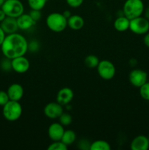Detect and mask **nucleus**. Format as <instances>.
Wrapping results in <instances>:
<instances>
[{"label": "nucleus", "mask_w": 149, "mask_h": 150, "mask_svg": "<svg viewBox=\"0 0 149 150\" xmlns=\"http://www.w3.org/2000/svg\"><path fill=\"white\" fill-rule=\"evenodd\" d=\"M28 41L23 35L18 33L9 34L1 45L3 55L9 59L24 56L28 51Z\"/></svg>", "instance_id": "obj_1"}, {"label": "nucleus", "mask_w": 149, "mask_h": 150, "mask_svg": "<svg viewBox=\"0 0 149 150\" xmlns=\"http://www.w3.org/2000/svg\"><path fill=\"white\" fill-rule=\"evenodd\" d=\"M144 10V3L142 0H126L123 7L124 16L129 20L141 16Z\"/></svg>", "instance_id": "obj_2"}, {"label": "nucleus", "mask_w": 149, "mask_h": 150, "mask_svg": "<svg viewBox=\"0 0 149 150\" xmlns=\"http://www.w3.org/2000/svg\"><path fill=\"white\" fill-rule=\"evenodd\" d=\"M47 26L54 32H61L67 27V19L62 13H50L46 18Z\"/></svg>", "instance_id": "obj_3"}, {"label": "nucleus", "mask_w": 149, "mask_h": 150, "mask_svg": "<svg viewBox=\"0 0 149 150\" xmlns=\"http://www.w3.org/2000/svg\"><path fill=\"white\" fill-rule=\"evenodd\" d=\"M23 108L19 101L9 100L3 106L2 114L4 118L10 122L17 121L22 115Z\"/></svg>", "instance_id": "obj_4"}, {"label": "nucleus", "mask_w": 149, "mask_h": 150, "mask_svg": "<svg viewBox=\"0 0 149 150\" xmlns=\"http://www.w3.org/2000/svg\"><path fill=\"white\" fill-rule=\"evenodd\" d=\"M8 17H18L24 13V6L20 0H5L1 7Z\"/></svg>", "instance_id": "obj_5"}, {"label": "nucleus", "mask_w": 149, "mask_h": 150, "mask_svg": "<svg viewBox=\"0 0 149 150\" xmlns=\"http://www.w3.org/2000/svg\"><path fill=\"white\" fill-rule=\"evenodd\" d=\"M129 30L135 35H143L149 32V21L143 16L130 20Z\"/></svg>", "instance_id": "obj_6"}, {"label": "nucleus", "mask_w": 149, "mask_h": 150, "mask_svg": "<svg viewBox=\"0 0 149 150\" xmlns=\"http://www.w3.org/2000/svg\"><path fill=\"white\" fill-rule=\"evenodd\" d=\"M96 69L99 76L104 80H111L115 75V65L109 60L105 59L99 61Z\"/></svg>", "instance_id": "obj_7"}, {"label": "nucleus", "mask_w": 149, "mask_h": 150, "mask_svg": "<svg viewBox=\"0 0 149 150\" xmlns=\"http://www.w3.org/2000/svg\"><path fill=\"white\" fill-rule=\"evenodd\" d=\"M129 80L130 83L134 87L140 88L147 82L148 73L140 69H133L129 75Z\"/></svg>", "instance_id": "obj_8"}, {"label": "nucleus", "mask_w": 149, "mask_h": 150, "mask_svg": "<svg viewBox=\"0 0 149 150\" xmlns=\"http://www.w3.org/2000/svg\"><path fill=\"white\" fill-rule=\"evenodd\" d=\"M44 114L45 117L51 120H55L58 118L64 112L63 105L58 102L48 103L44 108Z\"/></svg>", "instance_id": "obj_9"}, {"label": "nucleus", "mask_w": 149, "mask_h": 150, "mask_svg": "<svg viewBox=\"0 0 149 150\" xmlns=\"http://www.w3.org/2000/svg\"><path fill=\"white\" fill-rule=\"evenodd\" d=\"M12 69L18 73H24L29 70L30 62L24 56L16 57L11 59Z\"/></svg>", "instance_id": "obj_10"}, {"label": "nucleus", "mask_w": 149, "mask_h": 150, "mask_svg": "<svg viewBox=\"0 0 149 150\" xmlns=\"http://www.w3.org/2000/svg\"><path fill=\"white\" fill-rule=\"evenodd\" d=\"M64 126L60 122L52 123L49 126L48 130V134L50 139L53 142L61 141L63 134L64 133Z\"/></svg>", "instance_id": "obj_11"}, {"label": "nucleus", "mask_w": 149, "mask_h": 150, "mask_svg": "<svg viewBox=\"0 0 149 150\" xmlns=\"http://www.w3.org/2000/svg\"><path fill=\"white\" fill-rule=\"evenodd\" d=\"M74 98V92L72 89L69 87H64L60 89L56 95V102L61 105H67Z\"/></svg>", "instance_id": "obj_12"}, {"label": "nucleus", "mask_w": 149, "mask_h": 150, "mask_svg": "<svg viewBox=\"0 0 149 150\" xmlns=\"http://www.w3.org/2000/svg\"><path fill=\"white\" fill-rule=\"evenodd\" d=\"M7 92L10 100L19 101L23 98L24 90L22 85H20V83H15L9 86Z\"/></svg>", "instance_id": "obj_13"}, {"label": "nucleus", "mask_w": 149, "mask_h": 150, "mask_svg": "<svg viewBox=\"0 0 149 150\" xmlns=\"http://www.w3.org/2000/svg\"><path fill=\"white\" fill-rule=\"evenodd\" d=\"M131 150H148L149 149L148 138L143 135L136 136L130 144Z\"/></svg>", "instance_id": "obj_14"}, {"label": "nucleus", "mask_w": 149, "mask_h": 150, "mask_svg": "<svg viewBox=\"0 0 149 150\" xmlns=\"http://www.w3.org/2000/svg\"><path fill=\"white\" fill-rule=\"evenodd\" d=\"M18 26L20 30H28L36 24L37 22L31 17L29 14L23 13L16 18Z\"/></svg>", "instance_id": "obj_15"}, {"label": "nucleus", "mask_w": 149, "mask_h": 150, "mask_svg": "<svg viewBox=\"0 0 149 150\" xmlns=\"http://www.w3.org/2000/svg\"><path fill=\"white\" fill-rule=\"evenodd\" d=\"M1 29L4 30L5 34H12L15 33L18 31V26L17 20L15 18L12 17H7L1 22Z\"/></svg>", "instance_id": "obj_16"}, {"label": "nucleus", "mask_w": 149, "mask_h": 150, "mask_svg": "<svg viewBox=\"0 0 149 150\" xmlns=\"http://www.w3.org/2000/svg\"><path fill=\"white\" fill-rule=\"evenodd\" d=\"M84 19L79 15H72L67 19V26L72 30H80L84 26Z\"/></svg>", "instance_id": "obj_17"}, {"label": "nucleus", "mask_w": 149, "mask_h": 150, "mask_svg": "<svg viewBox=\"0 0 149 150\" xmlns=\"http://www.w3.org/2000/svg\"><path fill=\"white\" fill-rule=\"evenodd\" d=\"M130 20L125 16H121L117 18L113 23V26L118 32H125L129 29Z\"/></svg>", "instance_id": "obj_18"}, {"label": "nucleus", "mask_w": 149, "mask_h": 150, "mask_svg": "<svg viewBox=\"0 0 149 150\" xmlns=\"http://www.w3.org/2000/svg\"><path fill=\"white\" fill-rule=\"evenodd\" d=\"M76 138H77V136L74 131H73L72 130H64L61 141L67 146H70L74 143V141L76 140Z\"/></svg>", "instance_id": "obj_19"}, {"label": "nucleus", "mask_w": 149, "mask_h": 150, "mask_svg": "<svg viewBox=\"0 0 149 150\" xmlns=\"http://www.w3.org/2000/svg\"><path fill=\"white\" fill-rule=\"evenodd\" d=\"M90 150H110L111 146L108 142L104 140H96L90 144Z\"/></svg>", "instance_id": "obj_20"}, {"label": "nucleus", "mask_w": 149, "mask_h": 150, "mask_svg": "<svg viewBox=\"0 0 149 150\" xmlns=\"http://www.w3.org/2000/svg\"><path fill=\"white\" fill-rule=\"evenodd\" d=\"M99 61L100 60L96 55L90 54V55H88L87 57H86L84 59V64L89 68H96V67L99 64Z\"/></svg>", "instance_id": "obj_21"}, {"label": "nucleus", "mask_w": 149, "mask_h": 150, "mask_svg": "<svg viewBox=\"0 0 149 150\" xmlns=\"http://www.w3.org/2000/svg\"><path fill=\"white\" fill-rule=\"evenodd\" d=\"M27 1L32 10H41L46 5L48 0H27Z\"/></svg>", "instance_id": "obj_22"}, {"label": "nucleus", "mask_w": 149, "mask_h": 150, "mask_svg": "<svg viewBox=\"0 0 149 150\" xmlns=\"http://www.w3.org/2000/svg\"><path fill=\"white\" fill-rule=\"evenodd\" d=\"M140 95L143 100L149 101V82H146L140 88Z\"/></svg>", "instance_id": "obj_23"}, {"label": "nucleus", "mask_w": 149, "mask_h": 150, "mask_svg": "<svg viewBox=\"0 0 149 150\" xmlns=\"http://www.w3.org/2000/svg\"><path fill=\"white\" fill-rule=\"evenodd\" d=\"M58 119H59V122L63 126H68L72 122V117L69 113L63 112Z\"/></svg>", "instance_id": "obj_24"}, {"label": "nucleus", "mask_w": 149, "mask_h": 150, "mask_svg": "<svg viewBox=\"0 0 149 150\" xmlns=\"http://www.w3.org/2000/svg\"><path fill=\"white\" fill-rule=\"evenodd\" d=\"M68 148V146L63 143L61 141H56L53 142L52 144L48 146V150H66Z\"/></svg>", "instance_id": "obj_25"}, {"label": "nucleus", "mask_w": 149, "mask_h": 150, "mask_svg": "<svg viewBox=\"0 0 149 150\" xmlns=\"http://www.w3.org/2000/svg\"><path fill=\"white\" fill-rule=\"evenodd\" d=\"M10 100L7 92L0 90V106H4L8 101Z\"/></svg>", "instance_id": "obj_26"}, {"label": "nucleus", "mask_w": 149, "mask_h": 150, "mask_svg": "<svg viewBox=\"0 0 149 150\" xmlns=\"http://www.w3.org/2000/svg\"><path fill=\"white\" fill-rule=\"evenodd\" d=\"M84 0H66L67 4L72 8H77L82 5Z\"/></svg>", "instance_id": "obj_27"}, {"label": "nucleus", "mask_w": 149, "mask_h": 150, "mask_svg": "<svg viewBox=\"0 0 149 150\" xmlns=\"http://www.w3.org/2000/svg\"><path fill=\"white\" fill-rule=\"evenodd\" d=\"M41 10H32L30 13H29L31 16V17L35 21H38L39 19L42 17V14H41Z\"/></svg>", "instance_id": "obj_28"}, {"label": "nucleus", "mask_w": 149, "mask_h": 150, "mask_svg": "<svg viewBox=\"0 0 149 150\" xmlns=\"http://www.w3.org/2000/svg\"><path fill=\"white\" fill-rule=\"evenodd\" d=\"M39 48V43H38L37 41H32L30 43H29L28 45V50L32 51H37Z\"/></svg>", "instance_id": "obj_29"}, {"label": "nucleus", "mask_w": 149, "mask_h": 150, "mask_svg": "<svg viewBox=\"0 0 149 150\" xmlns=\"http://www.w3.org/2000/svg\"><path fill=\"white\" fill-rule=\"evenodd\" d=\"M5 37H6L5 32H4V30H3V29H1V26H0V46H1V44H2Z\"/></svg>", "instance_id": "obj_30"}, {"label": "nucleus", "mask_w": 149, "mask_h": 150, "mask_svg": "<svg viewBox=\"0 0 149 150\" xmlns=\"http://www.w3.org/2000/svg\"><path fill=\"white\" fill-rule=\"evenodd\" d=\"M143 42H144L145 45L149 48V32L145 34L144 38H143Z\"/></svg>", "instance_id": "obj_31"}, {"label": "nucleus", "mask_w": 149, "mask_h": 150, "mask_svg": "<svg viewBox=\"0 0 149 150\" xmlns=\"http://www.w3.org/2000/svg\"><path fill=\"white\" fill-rule=\"evenodd\" d=\"M62 14L67 19H68L69 18L72 16V13L70 10H64V11L62 13Z\"/></svg>", "instance_id": "obj_32"}, {"label": "nucleus", "mask_w": 149, "mask_h": 150, "mask_svg": "<svg viewBox=\"0 0 149 150\" xmlns=\"http://www.w3.org/2000/svg\"><path fill=\"white\" fill-rule=\"evenodd\" d=\"M6 17H7V16H6V14L4 13V12L3 11L2 9L1 8L0 9V22L2 21Z\"/></svg>", "instance_id": "obj_33"}, {"label": "nucleus", "mask_w": 149, "mask_h": 150, "mask_svg": "<svg viewBox=\"0 0 149 150\" xmlns=\"http://www.w3.org/2000/svg\"><path fill=\"white\" fill-rule=\"evenodd\" d=\"M144 13H145L144 17L148 21H149V7H147V8L144 10Z\"/></svg>", "instance_id": "obj_34"}, {"label": "nucleus", "mask_w": 149, "mask_h": 150, "mask_svg": "<svg viewBox=\"0 0 149 150\" xmlns=\"http://www.w3.org/2000/svg\"><path fill=\"white\" fill-rule=\"evenodd\" d=\"M4 1H5V0H0V7H1L2 4H4Z\"/></svg>", "instance_id": "obj_35"}, {"label": "nucleus", "mask_w": 149, "mask_h": 150, "mask_svg": "<svg viewBox=\"0 0 149 150\" xmlns=\"http://www.w3.org/2000/svg\"><path fill=\"white\" fill-rule=\"evenodd\" d=\"M148 140H149V136H148Z\"/></svg>", "instance_id": "obj_36"}]
</instances>
